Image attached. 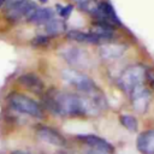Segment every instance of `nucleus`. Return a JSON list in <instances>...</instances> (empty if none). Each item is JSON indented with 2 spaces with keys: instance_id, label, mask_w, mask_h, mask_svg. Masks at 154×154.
Wrapping results in <instances>:
<instances>
[{
  "instance_id": "nucleus-22",
  "label": "nucleus",
  "mask_w": 154,
  "mask_h": 154,
  "mask_svg": "<svg viewBox=\"0 0 154 154\" xmlns=\"http://www.w3.org/2000/svg\"><path fill=\"white\" fill-rule=\"evenodd\" d=\"M75 4H77L78 5V7H81V6H83L84 4H87V2H89V1H91V0H72Z\"/></svg>"
},
{
  "instance_id": "nucleus-5",
  "label": "nucleus",
  "mask_w": 154,
  "mask_h": 154,
  "mask_svg": "<svg viewBox=\"0 0 154 154\" xmlns=\"http://www.w3.org/2000/svg\"><path fill=\"white\" fill-rule=\"evenodd\" d=\"M63 59L75 70L88 69L90 66V55L87 51L77 47H65L60 51Z\"/></svg>"
},
{
  "instance_id": "nucleus-9",
  "label": "nucleus",
  "mask_w": 154,
  "mask_h": 154,
  "mask_svg": "<svg viewBox=\"0 0 154 154\" xmlns=\"http://www.w3.org/2000/svg\"><path fill=\"white\" fill-rule=\"evenodd\" d=\"M67 38L71 41H76V42H81V43H107L109 42L111 38L94 34V32H83L79 30H70L66 34Z\"/></svg>"
},
{
  "instance_id": "nucleus-19",
  "label": "nucleus",
  "mask_w": 154,
  "mask_h": 154,
  "mask_svg": "<svg viewBox=\"0 0 154 154\" xmlns=\"http://www.w3.org/2000/svg\"><path fill=\"white\" fill-rule=\"evenodd\" d=\"M60 10H59V14L63 17V18H67L70 16V13L72 12V6L71 5H67V6H59Z\"/></svg>"
},
{
  "instance_id": "nucleus-21",
  "label": "nucleus",
  "mask_w": 154,
  "mask_h": 154,
  "mask_svg": "<svg viewBox=\"0 0 154 154\" xmlns=\"http://www.w3.org/2000/svg\"><path fill=\"white\" fill-rule=\"evenodd\" d=\"M147 81H148L149 85L154 89V71H152V70L147 71Z\"/></svg>"
},
{
  "instance_id": "nucleus-11",
  "label": "nucleus",
  "mask_w": 154,
  "mask_h": 154,
  "mask_svg": "<svg viewBox=\"0 0 154 154\" xmlns=\"http://www.w3.org/2000/svg\"><path fill=\"white\" fill-rule=\"evenodd\" d=\"M18 82L22 87H24L25 89H28L31 93L35 94H41L45 90V83L35 73L28 72V73H23L18 77Z\"/></svg>"
},
{
  "instance_id": "nucleus-20",
  "label": "nucleus",
  "mask_w": 154,
  "mask_h": 154,
  "mask_svg": "<svg viewBox=\"0 0 154 154\" xmlns=\"http://www.w3.org/2000/svg\"><path fill=\"white\" fill-rule=\"evenodd\" d=\"M85 154H109V153H107V152H105V150H102V149H97V148H91V147H89V148L85 150Z\"/></svg>"
},
{
  "instance_id": "nucleus-12",
  "label": "nucleus",
  "mask_w": 154,
  "mask_h": 154,
  "mask_svg": "<svg viewBox=\"0 0 154 154\" xmlns=\"http://www.w3.org/2000/svg\"><path fill=\"white\" fill-rule=\"evenodd\" d=\"M94 16L96 20H102V22H107L111 24H120L114 8L107 1H99L97 11Z\"/></svg>"
},
{
  "instance_id": "nucleus-7",
  "label": "nucleus",
  "mask_w": 154,
  "mask_h": 154,
  "mask_svg": "<svg viewBox=\"0 0 154 154\" xmlns=\"http://www.w3.org/2000/svg\"><path fill=\"white\" fill-rule=\"evenodd\" d=\"M129 99L132 103L134 109L137 113L143 114V113L147 112V109L149 107L150 95H149V91L147 90V88L144 87V84L138 85L135 89H132L129 93Z\"/></svg>"
},
{
  "instance_id": "nucleus-15",
  "label": "nucleus",
  "mask_w": 154,
  "mask_h": 154,
  "mask_svg": "<svg viewBox=\"0 0 154 154\" xmlns=\"http://www.w3.org/2000/svg\"><path fill=\"white\" fill-rule=\"evenodd\" d=\"M52 19H54V12L51 8H36V11L32 13V16L28 19L29 23H35V24H47L48 22H51Z\"/></svg>"
},
{
  "instance_id": "nucleus-18",
  "label": "nucleus",
  "mask_w": 154,
  "mask_h": 154,
  "mask_svg": "<svg viewBox=\"0 0 154 154\" xmlns=\"http://www.w3.org/2000/svg\"><path fill=\"white\" fill-rule=\"evenodd\" d=\"M32 45L37 47H45L48 45V37L47 36H36L32 40Z\"/></svg>"
},
{
  "instance_id": "nucleus-2",
  "label": "nucleus",
  "mask_w": 154,
  "mask_h": 154,
  "mask_svg": "<svg viewBox=\"0 0 154 154\" xmlns=\"http://www.w3.org/2000/svg\"><path fill=\"white\" fill-rule=\"evenodd\" d=\"M147 71L148 69L141 64H136L126 67L118 77L119 88L129 95V93L132 89L144 84V82L147 81Z\"/></svg>"
},
{
  "instance_id": "nucleus-13",
  "label": "nucleus",
  "mask_w": 154,
  "mask_h": 154,
  "mask_svg": "<svg viewBox=\"0 0 154 154\" xmlns=\"http://www.w3.org/2000/svg\"><path fill=\"white\" fill-rule=\"evenodd\" d=\"M77 138L84 143H87L89 147L91 148H97V149H102L107 153H113L114 148L113 146L107 142L105 138L100 137V136H96V135H93V134H85V135H78Z\"/></svg>"
},
{
  "instance_id": "nucleus-10",
  "label": "nucleus",
  "mask_w": 154,
  "mask_h": 154,
  "mask_svg": "<svg viewBox=\"0 0 154 154\" xmlns=\"http://www.w3.org/2000/svg\"><path fill=\"white\" fill-rule=\"evenodd\" d=\"M126 51V45L123 43H102L99 47V55L103 60H116L120 58Z\"/></svg>"
},
{
  "instance_id": "nucleus-23",
  "label": "nucleus",
  "mask_w": 154,
  "mask_h": 154,
  "mask_svg": "<svg viewBox=\"0 0 154 154\" xmlns=\"http://www.w3.org/2000/svg\"><path fill=\"white\" fill-rule=\"evenodd\" d=\"M11 154H30V153L24 152V150H13V152H11Z\"/></svg>"
},
{
  "instance_id": "nucleus-25",
  "label": "nucleus",
  "mask_w": 154,
  "mask_h": 154,
  "mask_svg": "<svg viewBox=\"0 0 154 154\" xmlns=\"http://www.w3.org/2000/svg\"><path fill=\"white\" fill-rule=\"evenodd\" d=\"M41 1H42V2H46V1H47V0H41Z\"/></svg>"
},
{
  "instance_id": "nucleus-16",
  "label": "nucleus",
  "mask_w": 154,
  "mask_h": 154,
  "mask_svg": "<svg viewBox=\"0 0 154 154\" xmlns=\"http://www.w3.org/2000/svg\"><path fill=\"white\" fill-rule=\"evenodd\" d=\"M45 28H46V32H47L48 35L55 36V35H59V34H61V32L65 31L66 24H65L64 20H61V19H55V18H54V19H52L51 22H48L47 24H45Z\"/></svg>"
},
{
  "instance_id": "nucleus-26",
  "label": "nucleus",
  "mask_w": 154,
  "mask_h": 154,
  "mask_svg": "<svg viewBox=\"0 0 154 154\" xmlns=\"http://www.w3.org/2000/svg\"><path fill=\"white\" fill-rule=\"evenodd\" d=\"M58 154H65V153H58Z\"/></svg>"
},
{
  "instance_id": "nucleus-17",
  "label": "nucleus",
  "mask_w": 154,
  "mask_h": 154,
  "mask_svg": "<svg viewBox=\"0 0 154 154\" xmlns=\"http://www.w3.org/2000/svg\"><path fill=\"white\" fill-rule=\"evenodd\" d=\"M119 122L122 123V125L128 129L129 131H136L137 128H138V123H137V119L130 114H122L119 117Z\"/></svg>"
},
{
  "instance_id": "nucleus-8",
  "label": "nucleus",
  "mask_w": 154,
  "mask_h": 154,
  "mask_svg": "<svg viewBox=\"0 0 154 154\" xmlns=\"http://www.w3.org/2000/svg\"><path fill=\"white\" fill-rule=\"evenodd\" d=\"M36 134H37V136L42 141H45V142H47V143H49L52 146H59V147H61V146H65L66 144L65 137L60 132H58L55 129H52L49 126H46V125L37 126Z\"/></svg>"
},
{
  "instance_id": "nucleus-24",
  "label": "nucleus",
  "mask_w": 154,
  "mask_h": 154,
  "mask_svg": "<svg viewBox=\"0 0 154 154\" xmlns=\"http://www.w3.org/2000/svg\"><path fill=\"white\" fill-rule=\"evenodd\" d=\"M5 1H6V0H0V7H1V6H2V4H4V2H5Z\"/></svg>"
},
{
  "instance_id": "nucleus-1",
  "label": "nucleus",
  "mask_w": 154,
  "mask_h": 154,
  "mask_svg": "<svg viewBox=\"0 0 154 154\" xmlns=\"http://www.w3.org/2000/svg\"><path fill=\"white\" fill-rule=\"evenodd\" d=\"M42 105L49 112L64 117H90L101 112L90 94L76 95L53 89L45 95Z\"/></svg>"
},
{
  "instance_id": "nucleus-6",
  "label": "nucleus",
  "mask_w": 154,
  "mask_h": 154,
  "mask_svg": "<svg viewBox=\"0 0 154 154\" xmlns=\"http://www.w3.org/2000/svg\"><path fill=\"white\" fill-rule=\"evenodd\" d=\"M37 6L30 0H17L8 6L5 16L11 22H18L20 19H29L36 11Z\"/></svg>"
},
{
  "instance_id": "nucleus-3",
  "label": "nucleus",
  "mask_w": 154,
  "mask_h": 154,
  "mask_svg": "<svg viewBox=\"0 0 154 154\" xmlns=\"http://www.w3.org/2000/svg\"><path fill=\"white\" fill-rule=\"evenodd\" d=\"M7 102L11 108H13L23 114H28V116L35 117V118H41L43 116L41 105L23 94H19V93L11 94L7 97Z\"/></svg>"
},
{
  "instance_id": "nucleus-4",
  "label": "nucleus",
  "mask_w": 154,
  "mask_h": 154,
  "mask_svg": "<svg viewBox=\"0 0 154 154\" xmlns=\"http://www.w3.org/2000/svg\"><path fill=\"white\" fill-rule=\"evenodd\" d=\"M61 78L64 81H66L69 84L73 85L82 94H90L97 89L96 84L94 83V81L91 78H89L87 75H84V73H82L78 70H75L72 67L63 70Z\"/></svg>"
},
{
  "instance_id": "nucleus-14",
  "label": "nucleus",
  "mask_w": 154,
  "mask_h": 154,
  "mask_svg": "<svg viewBox=\"0 0 154 154\" xmlns=\"http://www.w3.org/2000/svg\"><path fill=\"white\" fill-rule=\"evenodd\" d=\"M136 146L142 154H154V129L141 132L137 136Z\"/></svg>"
}]
</instances>
